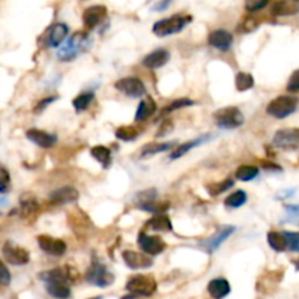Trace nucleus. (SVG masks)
<instances>
[{
	"label": "nucleus",
	"instance_id": "f257e3e1",
	"mask_svg": "<svg viewBox=\"0 0 299 299\" xmlns=\"http://www.w3.org/2000/svg\"><path fill=\"white\" fill-rule=\"evenodd\" d=\"M46 283L47 292L56 299H68L70 296V272L64 267H56L40 275Z\"/></svg>",
	"mask_w": 299,
	"mask_h": 299
},
{
	"label": "nucleus",
	"instance_id": "f03ea898",
	"mask_svg": "<svg viewBox=\"0 0 299 299\" xmlns=\"http://www.w3.org/2000/svg\"><path fill=\"white\" fill-rule=\"evenodd\" d=\"M135 203L142 210L156 213V215H162L170 206L168 202H159L158 200V191L155 188H148V190H143V191L138 193L135 196Z\"/></svg>",
	"mask_w": 299,
	"mask_h": 299
},
{
	"label": "nucleus",
	"instance_id": "7ed1b4c3",
	"mask_svg": "<svg viewBox=\"0 0 299 299\" xmlns=\"http://www.w3.org/2000/svg\"><path fill=\"white\" fill-rule=\"evenodd\" d=\"M191 22V16L188 15H174L171 18L161 19L153 25V34L158 37H168L183 31L188 23Z\"/></svg>",
	"mask_w": 299,
	"mask_h": 299
},
{
	"label": "nucleus",
	"instance_id": "20e7f679",
	"mask_svg": "<svg viewBox=\"0 0 299 299\" xmlns=\"http://www.w3.org/2000/svg\"><path fill=\"white\" fill-rule=\"evenodd\" d=\"M298 108V99L292 95L277 96L265 108V113L275 118H286L292 115Z\"/></svg>",
	"mask_w": 299,
	"mask_h": 299
},
{
	"label": "nucleus",
	"instance_id": "39448f33",
	"mask_svg": "<svg viewBox=\"0 0 299 299\" xmlns=\"http://www.w3.org/2000/svg\"><path fill=\"white\" fill-rule=\"evenodd\" d=\"M156 288H158L156 280L152 276H145V275L128 277L126 283L128 293L135 296H152L156 292Z\"/></svg>",
	"mask_w": 299,
	"mask_h": 299
},
{
	"label": "nucleus",
	"instance_id": "423d86ee",
	"mask_svg": "<svg viewBox=\"0 0 299 299\" xmlns=\"http://www.w3.org/2000/svg\"><path fill=\"white\" fill-rule=\"evenodd\" d=\"M86 44H88V37H86V34L85 32H75L66 41L64 46H61L58 48V60H61V61H70V60H73L85 48Z\"/></svg>",
	"mask_w": 299,
	"mask_h": 299
},
{
	"label": "nucleus",
	"instance_id": "0eeeda50",
	"mask_svg": "<svg viewBox=\"0 0 299 299\" xmlns=\"http://www.w3.org/2000/svg\"><path fill=\"white\" fill-rule=\"evenodd\" d=\"M86 282H89L91 285H95L98 288H108L110 285H113L114 282V275L99 261H92V264L89 265L86 275H85Z\"/></svg>",
	"mask_w": 299,
	"mask_h": 299
},
{
	"label": "nucleus",
	"instance_id": "6e6552de",
	"mask_svg": "<svg viewBox=\"0 0 299 299\" xmlns=\"http://www.w3.org/2000/svg\"><path fill=\"white\" fill-rule=\"evenodd\" d=\"M213 118H215L216 124L222 128H238L245 121L240 108H237V107L220 108L213 114Z\"/></svg>",
	"mask_w": 299,
	"mask_h": 299
},
{
	"label": "nucleus",
	"instance_id": "1a4fd4ad",
	"mask_svg": "<svg viewBox=\"0 0 299 299\" xmlns=\"http://www.w3.org/2000/svg\"><path fill=\"white\" fill-rule=\"evenodd\" d=\"M273 145L279 149H299V128H282L273 136Z\"/></svg>",
	"mask_w": 299,
	"mask_h": 299
},
{
	"label": "nucleus",
	"instance_id": "9d476101",
	"mask_svg": "<svg viewBox=\"0 0 299 299\" xmlns=\"http://www.w3.org/2000/svg\"><path fill=\"white\" fill-rule=\"evenodd\" d=\"M114 88L130 98H140L146 93V86L139 78H123L115 82Z\"/></svg>",
	"mask_w": 299,
	"mask_h": 299
},
{
	"label": "nucleus",
	"instance_id": "9b49d317",
	"mask_svg": "<svg viewBox=\"0 0 299 299\" xmlns=\"http://www.w3.org/2000/svg\"><path fill=\"white\" fill-rule=\"evenodd\" d=\"M2 254H3V258H5L9 264L23 265L29 261V253H28L25 248L18 247V245H15V244L11 241L3 244Z\"/></svg>",
	"mask_w": 299,
	"mask_h": 299
},
{
	"label": "nucleus",
	"instance_id": "f8f14e48",
	"mask_svg": "<svg viewBox=\"0 0 299 299\" xmlns=\"http://www.w3.org/2000/svg\"><path fill=\"white\" fill-rule=\"evenodd\" d=\"M139 247L142 248V251L149 255H158L165 250V242L162 241L159 237L155 235H148L146 232H140L138 237Z\"/></svg>",
	"mask_w": 299,
	"mask_h": 299
},
{
	"label": "nucleus",
	"instance_id": "ddd939ff",
	"mask_svg": "<svg viewBox=\"0 0 299 299\" xmlns=\"http://www.w3.org/2000/svg\"><path fill=\"white\" fill-rule=\"evenodd\" d=\"M38 241V245L40 248L44 251L46 254H50L53 257H61L63 254L66 253L68 250V245L63 240H57V238H53L50 235H40L37 238Z\"/></svg>",
	"mask_w": 299,
	"mask_h": 299
},
{
	"label": "nucleus",
	"instance_id": "4468645a",
	"mask_svg": "<svg viewBox=\"0 0 299 299\" xmlns=\"http://www.w3.org/2000/svg\"><path fill=\"white\" fill-rule=\"evenodd\" d=\"M234 232H235V228H234V226H223V228L219 229L216 234H213L212 237H209L207 240H205V241L202 242V247H203L206 251H209V253H213V251H216L219 247L229 238Z\"/></svg>",
	"mask_w": 299,
	"mask_h": 299
},
{
	"label": "nucleus",
	"instance_id": "2eb2a0df",
	"mask_svg": "<svg viewBox=\"0 0 299 299\" xmlns=\"http://www.w3.org/2000/svg\"><path fill=\"white\" fill-rule=\"evenodd\" d=\"M78 198H79V191L70 185L60 187L50 194V202L53 205H68V203L76 202Z\"/></svg>",
	"mask_w": 299,
	"mask_h": 299
},
{
	"label": "nucleus",
	"instance_id": "dca6fc26",
	"mask_svg": "<svg viewBox=\"0 0 299 299\" xmlns=\"http://www.w3.org/2000/svg\"><path fill=\"white\" fill-rule=\"evenodd\" d=\"M26 138L29 139L32 143L37 146L43 148V149H50L56 145L57 138L51 133H47L44 130H38V128H29L26 131Z\"/></svg>",
	"mask_w": 299,
	"mask_h": 299
},
{
	"label": "nucleus",
	"instance_id": "f3484780",
	"mask_svg": "<svg viewBox=\"0 0 299 299\" xmlns=\"http://www.w3.org/2000/svg\"><path fill=\"white\" fill-rule=\"evenodd\" d=\"M209 44L216 48V50H220V51H228L230 47H232V43H234V37L230 32L225 31V29H216L213 32L209 34V38H207Z\"/></svg>",
	"mask_w": 299,
	"mask_h": 299
},
{
	"label": "nucleus",
	"instance_id": "a211bd4d",
	"mask_svg": "<svg viewBox=\"0 0 299 299\" xmlns=\"http://www.w3.org/2000/svg\"><path fill=\"white\" fill-rule=\"evenodd\" d=\"M105 16H107V8L105 6H101V5L91 6L83 13V23H85L86 28L92 29V28L98 26L99 23L103 22Z\"/></svg>",
	"mask_w": 299,
	"mask_h": 299
},
{
	"label": "nucleus",
	"instance_id": "6ab92c4d",
	"mask_svg": "<svg viewBox=\"0 0 299 299\" xmlns=\"http://www.w3.org/2000/svg\"><path fill=\"white\" fill-rule=\"evenodd\" d=\"M170 57H171V54L168 50L158 48L143 58V66H146L148 69H159L170 61Z\"/></svg>",
	"mask_w": 299,
	"mask_h": 299
},
{
	"label": "nucleus",
	"instance_id": "aec40b11",
	"mask_svg": "<svg viewBox=\"0 0 299 299\" xmlns=\"http://www.w3.org/2000/svg\"><path fill=\"white\" fill-rule=\"evenodd\" d=\"M123 260L127 264V267L138 270V269H148L153 264L152 258H149L148 255L136 253V251H124L123 253Z\"/></svg>",
	"mask_w": 299,
	"mask_h": 299
},
{
	"label": "nucleus",
	"instance_id": "412c9836",
	"mask_svg": "<svg viewBox=\"0 0 299 299\" xmlns=\"http://www.w3.org/2000/svg\"><path fill=\"white\" fill-rule=\"evenodd\" d=\"M207 292L213 299H223L228 296L230 292L229 282L223 277H216L209 282L207 285Z\"/></svg>",
	"mask_w": 299,
	"mask_h": 299
},
{
	"label": "nucleus",
	"instance_id": "4be33fe9",
	"mask_svg": "<svg viewBox=\"0 0 299 299\" xmlns=\"http://www.w3.org/2000/svg\"><path fill=\"white\" fill-rule=\"evenodd\" d=\"M69 34V28L66 23H54L50 29H48V35H47V44L50 47H58L64 38Z\"/></svg>",
	"mask_w": 299,
	"mask_h": 299
},
{
	"label": "nucleus",
	"instance_id": "5701e85b",
	"mask_svg": "<svg viewBox=\"0 0 299 299\" xmlns=\"http://www.w3.org/2000/svg\"><path fill=\"white\" fill-rule=\"evenodd\" d=\"M38 209H40V206H38V202H37L35 196L29 194V193L21 196V198H19V210H21L22 216L31 218L38 212Z\"/></svg>",
	"mask_w": 299,
	"mask_h": 299
},
{
	"label": "nucleus",
	"instance_id": "b1692460",
	"mask_svg": "<svg viewBox=\"0 0 299 299\" xmlns=\"http://www.w3.org/2000/svg\"><path fill=\"white\" fill-rule=\"evenodd\" d=\"M210 139L209 135H205V136H202V138H197L194 140H190V142H185L183 145H180L177 149H174V152L170 155V158L171 159H178V158H181V156H184L187 152H190V150L193 149V148H196V146H200V145H203L205 142H207Z\"/></svg>",
	"mask_w": 299,
	"mask_h": 299
},
{
	"label": "nucleus",
	"instance_id": "393cba45",
	"mask_svg": "<svg viewBox=\"0 0 299 299\" xmlns=\"http://www.w3.org/2000/svg\"><path fill=\"white\" fill-rule=\"evenodd\" d=\"M155 111H156V104L150 96H146L142 103L139 104L135 120L136 121H145L146 118H149L150 115L155 114Z\"/></svg>",
	"mask_w": 299,
	"mask_h": 299
},
{
	"label": "nucleus",
	"instance_id": "a878e982",
	"mask_svg": "<svg viewBox=\"0 0 299 299\" xmlns=\"http://www.w3.org/2000/svg\"><path fill=\"white\" fill-rule=\"evenodd\" d=\"M267 242L269 245L277 251H285L288 248V244H286V238H285V234L283 232H277V230H270L267 232Z\"/></svg>",
	"mask_w": 299,
	"mask_h": 299
},
{
	"label": "nucleus",
	"instance_id": "bb28decb",
	"mask_svg": "<svg viewBox=\"0 0 299 299\" xmlns=\"http://www.w3.org/2000/svg\"><path fill=\"white\" fill-rule=\"evenodd\" d=\"M174 145H175L174 142H163V143H149V145H145L142 152H140V156H142V158H146V156H152V155L161 153V152H165V150L173 149Z\"/></svg>",
	"mask_w": 299,
	"mask_h": 299
},
{
	"label": "nucleus",
	"instance_id": "cd10ccee",
	"mask_svg": "<svg viewBox=\"0 0 299 299\" xmlns=\"http://www.w3.org/2000/svg\"><path fill=\"white\" fill-rule=\"evenodd\" d=\"M148 226L152 228L153 230H159V232H165V230H173V225L168 216L162 215H155L153 218L148 222Z\"/></svg>",
	"mask_w": 299,
	"mask_h": 299
},
{
	"label": "nucleus",
	"instance_id": "c85d7f7f",
	"mask_svg": "<svg viewBox=\"0 0 299 299\" xmlns=\"http://www.w3.org/2000/svg\"><path fill=\"white\" fill-rule=\"evenodd\" d=\"M91 155L96 161L103 165L104 168H108L111 163V150L105 146H95L91 149Z\"/></svg>",
	"mask_w": 299,
	"mask_h": 299
},
{
	"label": "nucleus",
	"instance_id": "c756f323",
	"mask_svg": "<svg viewBox=\"0 0 299 299\" xmlns=\"http://www.w3.org/2000/svg\"><path fill=\"white\" fill-rule=\"evenodd\" d=\"M245 203H247V193L242 191V190H238V191L232 193L223 202L225 207H228V209H238V207L244 206Z\"/></svg>",
	"mask_w": 299,
	"mask_h": 299
},
{
	"label": "nucleus",
	"instance_id": "7c9ffc66",
	"mask_svg": "<svg viewBox=\"0 0 299 299\" xmlns=\"http://www.w3.org/2000/svg\"><path fill=\"white\" fill-rule=\"evenodd\" d=\"M93 99H95V93L93 92H82L72 101V104H73L75 110L78 113H81V111H85L93 103Z\"/></svg>",
	"mask_w": 299,
	"mask_h": 299
},
{
	"label": "nucleus",
	"instance_id": "2f4dec72",
	"mask_svg": "<svg viewBox=\"0 0 299 299\" xmlns=\"http://www.w3.org/2000/svg\"><path fill=\"white\" fill-rule=\"evenodd\" d=\"M298 12V8L290 5L286 0H276L273 8H272V13L273 15H277V16H285V15H292V13H296Z\"/></svg>",
	"mask_w": 299,
	"mask_h": 299
},
{
	"label": "nucleus",
	"instance_id": "473e14b6",
	"mask_svg": "<svg viewBox=\"0 0 299 299\" xmlns=\"http://www.w3.org/2000/svg\"><path fill=\"white\" fill-rule=\"evenodd\" d=\"M139 131L136 127L133 126H121L115 130V138L123 140V142H133L139 136Z\"/></svg>",
	"mask_w": 299,
	"mask_h": 299
},
{
	"label": "nucleus",
	"instance_id": "72a5a7b5",
	"mask_svg": "<svg viewBox=\"0 0 299 299\" xmlns=\"http://www.w3.org/2000/svg\"><path fill=\"white\" fill-rule=\"evenodd\" d=\"M258 175V168L254 165H241L237 171H235V177L240 181H251Z\"/></svg>",
	"mask_w": 299,
	"mask_h": 299
},
{
	"label": "nucleus",
	"instance_id": "f704fd0d",
	"mask_svg": "<svg viewBox=\"0 0 299 299\" xmlns=\"http://www.w3.org/2000/svg\"><path fill=\"white\" fill-rule=\"evenodd\" d=\"M235 86L240 92H244V91H248L254 86V79L253 76L250 73H238L237 78H235Z\"/></svg>",
	"mask_w": 299,
	"mask_h": 299
},
{
	"label": "nucleus",
	"instance_id": "c9c22d12",
	"mask_svg": "<svg viewBox=\"0 0 299 299\" xmlns=\"http://www.w3.org/2000/svg\"><path fill=\"white\" fill-rule=\"evenodd\" d=\"M232 185H234V180H232V178H226V180L222 181V183L207 185V193H209L210 196L216 197L219 196V194H222V193H225L226 190H229Z\"/></svg>",
	"mask_w": 299,
	"mask_h": 299
},
{
	"label": "nucleus",
	"instance_id": "e433bc0d",
	"mask_svg": "<svg viewBox=\"0 0 299 299\" xmlns=\"http://www.w3.org/2000/svg\"><path fill=\"white\" fill-rule=\"evenodd\" d=\"M285 238H286V244H288V250L292 253H299V232H290V230H285Z\"/></svg>",
	"mask_w": 299,
	"mask_h": 299
},
{
	"label": "nucleus",
	"instance_id": "4c0bfd02",
	"mask_svg": "<svg viewBox=\"0 0 299 299\" xmlns=\"http://www.w3.org/2000/svg\"><path fill=\"white\" fill-rule=\"evenodd\" d=\"M194 101L193 99H188V98H181V99H175L173 103L170 104L167 108H165V113H171L174 110H178V108H184V107H191L194 105Z\"/></svg>",
	"mask_w": 299,
	"mask_h": 299
},
{
	"label": "nucleus",
	"instance_id": "58836bf2",
	"mask_svg": "<svg viewBox=\"0 0 299 299\" xmlns=\"http://www.w3.org/2000/svg\"><path fill=\"white\" fill-rule=\"evenodd\" d=\"M270 0H245V9L248 12L261 11L269 5Z\"/></svg>",
	"mask_w": 299,
	"mask_h": 299
},
{
	"label": "nucleus",
	"instance_id": "ea45409f",
	"mask_svg": "<svg viewBox=\"0 0 299 299\" xmlns=\"http://www.w3.org/2000/svg\"><path fill=\"white\" fill-rule=\"evenodd\" d=\"M0 193L5 194L8 190H9V185H11V177H9V173L6 171V168H2L0 170Z\"/></svg>",
	"mask_w": 299,
	"mask_h": 299
},
{
	"label": "nucleus",
	"instance_id": "a19ab883",
	"mask_svg": "<svg viewBox=\"0 0 299 299\" xmlns=\"http://www.w3.org/2000/svg\"><path fill=\"white\" fill-rule=\"evenodd\" d=\"M288 91L289 92H298L299 91V69L292 73V76L289 78L288 82Z\"/></svg>",
	"mask_w": 299,
	"mask_h": 299
},
{
	"label": "nucleus",
	"instance_id": "79ce46f5",
	"mask_svg": "<svg viewBox=\"0 0 299 299\" xmlns=\"http://www.w3.org/2000/svg\"><path fill=\"white\" fill-rule=\"evenodd\" d=\"M174 128V123L171 120H165L162 123V126L159 127V131L156 133V138H162V136H167L168 133H171Z\"/></svg>",
	"mask_w": 299,
	"mask_h": 299
},
{
	"label": "nucleus",
	"instance_id": "37998d69",
	"mask_svg": "<svg viewBox=\"0 0 299 299\" xmlns=\"http://www.w3.org/2000/svg\"><path fill=\"white\" fill-rule=\"evenodd\" d=\"M285 210L288 213V222H292L293 219H299V205H289L285 206Z\"/></svg>",
	"mask_w": 299,
	"mask_h": 299
},
{
	"label": "nucleus",
	"instance_id": "c03bdc74",
	"mask_svg": "<svg viewBox=\"0 0 299 299\" xmlns=\"http://www.w3.org/2000/svg\"><path fill=\"white\" fill-rule=\"evenodd\" d=\"M261 167L264 168L265 171H269V173H282L283 171L282 167H279V165L270 161H261Z\"/></svg>",
	"mask_w": 299,
	"mask_h": 299
},
{
	"label": "nucleus",
	"instance_id": "a18cd8bd",
	"mask_svg": "<svg viewBox=\"0 0 299 299\" xmlns=\"http://www.w3.org/2000/svg\"><path fill=\"white\" fill-rule=\"evenodd\" d=\"M56 99H57V96H48V98H46V99H43L41 103H40L38 105H37V107H35V111H37V113L43 111V110H44L46 107H48V105H50L51 103H54Z\"/></svg>",
	"mask_w": 299,
	"mask_h": 299
},
{
	"label": "nucleus",
	"instance_id": "49530a36",
	"mask_svg": "<svg viewBox=\"0 0 299 299\" xmlns=\"http://www.w3.org/2000/svg\"><path fill=\"white\" fill-rule=\"evenodd\" d=\"M2 285H5V286H8L9 283H11V273H9V270H8V267L3 264L2 265Z\"/></svg>",
	"mask_w": 299,
	"mask_h": 299
},
{
	"label": "nucleus",
	"instance_id": "de8ad7c7",
	"mask_svg": "<svg viewBox=\"0 0 299 299\" xmlns=\"http://www.w3.org/2000/svg\"><path fill=\"white\" fill-rule=\"evenodd\" d=\"M295 188L293 190H286V191H280L279 194H277V198H289V197H292L295 194Z\"/></svg>",
	"mask_w": 299,
	"mask_h": 299
},
{
	"label": "nucleus",
	"instance_id": "09e8293b",
	"mask_svg": "<svg viewBox=\"0 0 299 299\" xmlns=\"http://www.w3.org/2000/svg\"><path fill=\"white\" fill-rule=\"evenodd\" d=\"M138 296H135V295H131V293H128V295H126V296H123L121 299H136Z\"/></svg>",
	"mask_w": 299,
	"mask_h": 299
},
{
	"label": "nucleus",
	"instance_id": "8fccbe9b",
	"mask_svg": "<svg viewBox=\"0 0 299 299\" xmlns=\"http://www.w3.org/2000/svg\"><path fill=\"white\" fill-rule=\"evenodd\" d=\"M295 267H296V270H299V260L298 261H295Z\"/></svg>",
	"mask_w": 299,
	"mask_h": 299
},
{
	"label": "nucleus",
	"instance_id": "3c124183",
	"mask_svg": "<svg viewBox=\"0 0 299 299\" xmlns=\"http://www.w3.org/2000/svg\"><path fill=\"white\" fill-rule=\"evenodd\" d=\"M91 299H103V296H95V298H91Z\"/></svg>",
	"mask_w": 299,
	"mask_h": 299
},
{
	"label": "nucleus",
	"instance_id": "603ef678",
	"mask_svg": "<svg viewBox=\"0 0 299 299\" xmlns=\"http://www.w3.org/2000/svg\"><path fill=\"white\" fill-rule=\"evenodd\" d=\"M293 2H299V0H293Z\"/></svg>",
	"mask_w": 299,
	"mask_h": 299
}]
</instances>
